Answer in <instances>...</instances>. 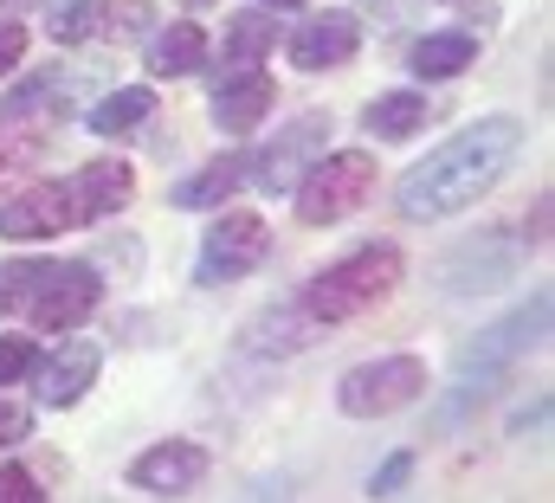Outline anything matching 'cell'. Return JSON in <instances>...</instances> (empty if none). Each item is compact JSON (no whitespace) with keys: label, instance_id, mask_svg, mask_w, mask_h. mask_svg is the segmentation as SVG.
Instances as JSON below:
<instances>
[{"label":"cell","instance_id":"cell-1","mask_svg":"<svg viewBox=\"0 0 555 503\" xmlns=\"http://www.w3.org/2000/svg\"><path fill=\"white\" fill-rule=\"evenodd\" d=\"M524 149V124L517 117H485V124L459 129L452 142H439L414 175L401 181V214L408 220H446L459 207H472Z\"/></svg>","mask_w":555,"mask_h":503},{"label":"cell","instance_id":"cell-2","mask_svg":"<svg viewBox=\"0 0 555 503\" xmlns=\"http://www.w3.org/2000/svg\"><path fill=\"white\" fill-rule=\"evenodd\" d=\"M401 271H408V265H401V252L395 246L356 252V258L330 265L323 278H310V291H304V317H310V323H356V317H369L375 304L395 297Z\"/></svg>","mask_w":555,"mask_h":503},{"label":"cell","instance_id":"cell-3","mask_svg":"<svg viewBox=\"0 0 555 503\" xmlns=\"http://www.w3.org/2000/svg\"><path fill=\"white\" fill-rule=\"evenodd\" d=\"M543 330H550V291H537L524 310H511V317L491 323L478 343H465V349H459V400L491 394V381L504 375L517 356H530V349L543 343Z\"/></svg>","mask_w":555,"mask_h":503},{"label":"cell","instance_id":"cell-4","mask_svg":"<svg viewBox=\"0 0 555 503\" xmlns=\"http://www.w3.org/2000/svg\"><path fill=\"white\" fill-rule=\"evenodd\" d=\"M369 194H375V155L343 149V155H330V162H317V168L297 175V220L304 227H336Z\"/></svg>","mask_w":555,"mask_h":503},{"label":"cell","instance_id":"cell-5","mask_svg":"<svg viewBox=\"0 0 555 503\" xmlns=\"http://www.w3.org/2000/svg\"><path fill=\"white\" fill-rule=\"evenodd\" d=\"M426 394V362L414 356H388V362H369V369H349L343 387H336V400H343V413H356V420H382V413H401L408 400Z\"/></svg>","mask_w":555,"mask_h":503},{"label":"cell","instance_id":"cell-6","mask_svg":"<svg viewBox=\"0 0 555 503\" xmlns=\"http://www.w3.org/2000/svg\"><path fill=\"white\" fill-rule=\"evenodd\" d=\"M98 297H104V284H98L91 265H52L46 284L33 291V330H39V336L78 330V323L98 310Z\"/></svg>","mask_w":555,"mask_h":503},{"label":"cell","instance_id":"cell-7","mask_svg":"<svg viewBox=\"0 0 555 503\" xmlns=\"http://www.w3.org/2000/svg\"><path fill=\"white\" fill-rule=\"evenodd\" d=\"M272 252V233L259 214H220L207 246H201V284H220V278H246L259 271V258Z\"/></svg>","mask_w":555,"mask_h":503},{"label":"cell","instance_id":"cell-8","mask_svg":"<svg viewBox=\"0 0 555 503\" xmlns=\"http://www.w3.org/2000/svg\"><path fill=\"white\" fill-rule=\"evenodd\" d=\"M72 220H78L72 188H65V181H33L26 194H13V201H7L0 233H7V240H20V246H33V240H59Z\"/></svg>","mask_w":555,"mask_h":503},{"label":"cell","instance_id":"cell-9","mask_svg":"<svg viewBox=\"0 0 555 503\" xmlns=\"http://www.w3.org/2000/svg\"><path fill=\"white\" fill-rule=\"evenodd\" d=\"M362 46V26L356 13H317L291 33V65L297 72H330V65H349Z\"/></svg>","mask_w":555,"mask_h":503},{"label":"cell","instance_id":"cell-10","mask_svg":"<svg viewBox=\"0 0 555 503\" xmlns=\"http://www.w3.org/2000/svg\"><path fill=\"white\" fill-rule=\"evenodd\" d=\"M201 478H207V452L188 446V439H168V446L142 452L137 465H130V485L149 491V498H181V491H194Z\"/></svg>","mask_w":555,"mask_h":503},{"label":"cell","instance_id":"cell-11","mask_svg":"<svg viewBox=\"0 0 555 503\" xmlns=\"http://www.w3.org/2000/svg\"><path fill=\"white\" fill-rule=\"evenodd\" d=\"M65 117H72V98H65V85H59L52 72L26 78L13 98H0V129H26V136H46V129L65 124Z\"/></svg>","mask_w":555,"mask_h":503},{"label":"cell","instance_id":"cell-12","mask_svg":"<svg viewBox=\"0 0 555 503\" xmlns=\"http://www.w3.org/2000/svg\"><path fill=\"white\" fill-rule=\"evenodd\" d=\"M72 201H78V220H111L117 207L137 201V175L124 162H85L72 181Z\"/></svg>","mask_w":555,"mask_h":503},{"label":"cell","instance_id":"cell-13","mask_svg":"<svg viewBox=\"0 0 555 503\" xmlns=\"http://www.w3.org/2000/svg\"><path fill=\"white\" fill-rule=\"evenodd\" d=\"M104 26H117V33L149 26V7H142V0H85V7H65V13L52 20V39H59V46H85V39H98Z\"/></svg>","mask_w":555,"mask_h":503},{"label":"cell","instance_id":"cell-14","mask_svg":"<svg viewBox=\"0 0 555 503\" xmlns=\"http://www.w3.org/2000/svg\"><path fill=\"white\" fill-rule=\"evenodd\" d=\"M266 111H272V78L266 72H240V78H220V91H214V117L220 129H233V136H246V129L266 124Z\"/></svg>","mask_w":555,"mask_h":503},{"label":"cell","instance_id":"cell-15","mask_svg":"<svg viewBox=\"0 0 555 503\" xmlns=\"http://www.w3.org/2000/svg\"><path fill=\"white\" fill-rule=\"evenodd\" d=\"M323 129H330L323 117H304V124L278 142V149H266V155L253 162V175H259L253 188H266V194H278V188H297V162H304V155L323 142Z\"/></svg>","mask_w":555,"mask_h":503},{"label":"cell","instance_id":"cell-16","mask_svg":"<svg viewBox=\"0 0 555 503\" xmlns=\"http://www.w3.org/2000/svg\"><path fill=\"white\" fill-rule=\"evenodd\" d=\"M98 369H104V349H98V343H65V356L46 369L39 400H46V407H72V400H85V387L98 381Z\"/></svg>","mask_w":555,"mask_h":503},{"label":"cell","instance_id":"cell-17","mask_svg":"<svg viewBox=\"0 0 555 503\" xmlns=\"http://www.w3.org/2000/svg\"><path fill=\"white\" fill-rule=\"evenodd\" d=\"M246 175H253V155H220V162H207L194 181H181V188H175V207H188V214L220 207L233 188H246Z\"/></svg>","mask_w":555,"mask_h":503},{"label":"cell","instance_id":"cell-18","mask_svg":"<svg viewBox=\"0 0 555 503\" xmlns=\"http://www.w3.org/2000/svg\"><path fill=\"white\" fill-rule=\"evenodd\" d=\"M472 59H478V39H472V33H426V39L414 46L420 78H459Z\"/></svg>","mask_w":555,"mask_h":503},{"label":"cell","instance_id":"cell-19","mask_svg":"<svg viewBox=\"0 0 555 503\" xmlns=\"http://www.w3.org/2000/svg\"><path fill=\"white\" fill-rule=\"evenodd\" d=\"M201 59H207V33H201V26H168V33L149 46V72H155V78H188Z\"/></svg>","mask_w":555,"mask_h":503},{"label":"cell","instance_id":"cell-20","mask_svg":"<svg viewBox=\"0 0 555 503\" xmlns=\"http://www.w3.org/2000/svg\"><path fill=\"white\" fill-rule=\"evenodd\" d=\"M369 129L382 136V142H408L426 129V98L420 91H395V98H375L369 104Z\"/></svg>","mask_w":555,"mask_h":503},{"label":"cell","instance_id":"cell-21","mask_svg":"<svg viewBox=\"0 0 555 503\" xmlns=\"http://www.w3.org/2000/svg\"><path fill=\"white\" fill-rule=\"evenodd\" d=\"M155 117V91L149 85H130V91H117V98H104L98 111H91V129L98 136H130L137 124Z\"/></svg>","mask_w":555,"mask_h":503},{"label":"cell","instance_id":"cell-22","mask_svg":"<svg viewBox=\"0 0 555 503\" xmlns=\"http://www.w3.org/2000/svg\"><path fill=\"white\" fill-rule=\"evenodd\" d=\"M46 258H13V265H0V317H13V310H26L33 304V291L46 284Z\"/></svg>","mask_w":555,"mask_h":503},{"label":"cell","instance_id":"cell-23","mask_svg":"<svg viewBox=\"0 0 555 503\" xmlns=\"http://www.w3.org/2000/svg\"><path fill=\"white\" fill-rule=\"evenodd\" d=\"M272 39H278V26L266 13H240L233 33H227V59H233V65H259V59L272 52Z\"/></svg>","mask_w":555,"mask_h":503},{"label":"cell","instance_id":"cell-24","mask_svg":"<svg viewBox=\"0 0 555 503\" xmlns=\"http://www.w3.org/2000/svg\"><path fill=\"white\" fill-rule=\"evenodd\" d=\"M39 149H46V136H20V142H13V129H0V188H7L13 175H26Z\"/></svg>","mask_w":555,"mask_h":503},{"label":"cell","instance_id":"cell-25","mask_svg":"<svg viewBox=\"0 0 555 503\" xmlns=\"http://www.w3.org/2000/svg\"><path fill=\"white\" fill-rule=\"evenodd\" d=\"M33 362H39L33 336H0V387H7V381H20Z\"/></svg>","mask_w":555,"mask_h":503},{"label":"cell","instance_id":"cell-26","mask_svg":"<svg viewBox=\"0 0 555 503\" xmlns=\"http://www.w3.org/2000/svg\"><path fill=\"white\" fill-rule=\"evenodd\" d=\"M46 491L33 485V472H20V465H7L0 472V503H39Z\"/></svg>","mask_w":555,"mask_h":503},{"label":"cell","instance_id":"cell-27","mask_svg":"<svg viewBox=\"0 0 555 503\" xmlns=\"http://www.w3.org/2000/svg\"><path fill=\"white\" fill-rule=\"evenodd\" d=\"M20 52H26V26L20 20H0V78L20 65Z\"/></svg>","mask_w":555,"mask_h":503},{"label":"cell","instance_id":"cell-28","mask_svg":"<svg viewBox=\"0 0 555 503\" xmlns=\"http://www.w3.org/2000/svg\"><path fill=\"white\" fill-rule=\"evenodd\" d=\"M26 433H33V413L13 407V400H0V446H13V439H26Z\"/></svg>","mask_w":555,"mask_h":503},{"label":"cell","instance_id":"cell-29","mask_svg":"<svg viewBox=\"0 0 555 503\" xmlns=\"http://www.w3.org/2000/svg\"><path fill=\"white\" fill-rule=\"evenodd\" d=\"M408 472H414V459H408V452H401V459H388V465H382V478H375V498H395V491L408 485Z\"/></svg>","mask_w":555,"mask_h":503},{"label":"cell","instance_id":"cell-30","mask_svg":"<svg viewBox=\"0 0 555 503\" xmlns=\"http://www.w3.org/2000/svg\"><path fill=\"white\" fill-rule=\"evenodd\" d=\"M266 7H304V0H266Z\"/></svg>","mask_w":555,"mask_h":503},{"label":"cell","instance_id":"cell-31","mask_svg":"<svg viewBox=\"0 0 555 503\" xmlns=\"http://www.w3.org/2000/svg\"><path fill=\"white\" fill-rule=\"evenodd\" d=\"M7 7H33V0H7Z\"/></svg>","mask_w":555,"mask_h":503},{"label":"cell","instance_id":"cell-32","mask_svg":"<svg viewBox=\"0 0 555 503\" xmlns=\"http://www.w3.org/2000/svg\"><path fill=\"white\" fill-rule=\"evenodd\" d=\"M188 7H214V0H188Z\"/></svg>","mask_w":555,"mask_h":503}]
</instances>
